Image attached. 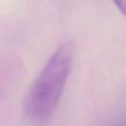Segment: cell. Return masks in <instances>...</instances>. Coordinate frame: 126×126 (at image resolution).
I'll return each mask as SVG.
<instances>
[{"label": "cell", "instance_id": "cell-2", "mask_svg": "<svg viewBox=\"0 0 126 126\" xmlns=\"http://www.w3.org/2000/svg\"><path fill=\"white\" fill-rule=\"evenodd\" d=\"M113 2L120 10V12L126 17V0H113Z\"/></svg>", "mask_w": 126, "mask_h": 126}, {"label": "cell", "instance_id": "cell-1", "mask_svg": "<svg viewBox=\"0 0 126 126\" xmlns=\"http://www.w3.org/2000/svg\"><path fill=\"white\" fill-rule=\"evenodd\" d=\"M74 56L72 41L61 44L32 83L23 104L24 117L31 126H45L53 116L72 70Z\"/></svg>", "mask_w": 126, "mask_h": 126}]
</instances>
